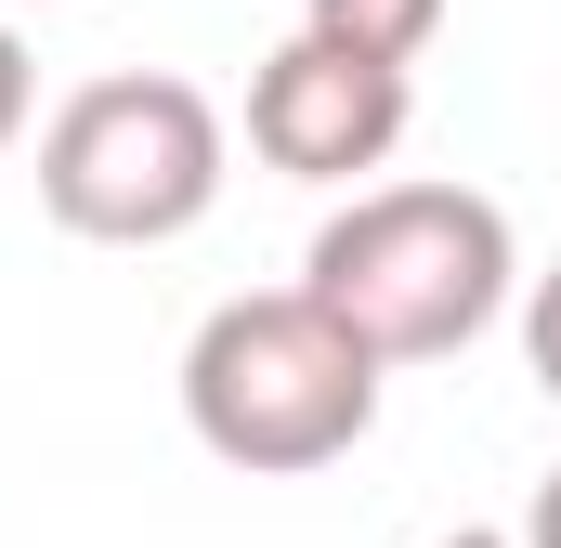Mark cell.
Masks as SVG:
<instances>
[{"label":"cell","mask_w":561,"mask_h":548,"mask_svg":"<svg viewBox=\"0 0 561 548\" xmlns=\"http://www.w3.org/2000/svg\"><path fill=\"white\" fill-rule=\"evenodd\" d=\"M523 548H561V470L536 483V510H523Z\"/></svg>","instance_id":"obj_8"},{"label":"cell","mask_w":561,"mask_h":548,"mask_svg":"<svg viewBox=\"0 0 561 548\" xmlns=\"http://www.w3.org/2000/svg\"><path fill=\"white\" fill-rule=\"evenodd\" d=\"M523 366H536V392L561 406V262L523 287Z\"/></svg>","instance_id":"obj_6"},{"label":"cell","mask_w":561,"mask_h":548,"mask_svg":"<svg viewBox=\"0 0 561 548\" xmlns=\"http://www.w3.org/2000/svg\"><path fill=\"white\" fill-rule=\"evenodd\" d=\"M300 287H313L379 366H444V353H470V340L510 313L523 249H510V209L470 196V183H379V196H353V209L313 236Z\"/></svg>","instance_id":"obj_1"},{"label":"cell","mask_w":561,"mask_h":548,"mask_svg":"<svg viewBox=\"0 0 561 548\" xmlns=\"http://www.w3.org/2000/svg\"><path fill=\"white\" fill-rule=\"evenodd\" d=\"M444 548H523V536H483V523H470V536H444Z\"/></svg>","instance_id":"obj_9"},{"label":"cell","mask_w":561,"mask_h":548,"mask_svg":"<svg viewBox=\"0 0 561 548\" xmlns=\"http://www.w3.org/2000/svg\"><path fill=\"white\" fill-rule=\"evenodd\" d=\"M39 209L92 249H170L222 209V105L196 79H92L39 132Z\"/></svg>","instance_id":"obj_3"},{"label":"cell","mask_w":561,"mask_h":548,"mask_svg":"<svg viewBox=\"0 0 561 548\" xmlns=\"http://www.w3.org/2000/svg\"><path fill=\"white\" fill-rule=\"evenodd\" d=\"M405 118H419L405 66H379V53H353L327 26H300L287 53H262V79H249V144H262V170H287V183L379 170L405 144Z\"/></svg>","instance_id":"obj_4"},{"label":"cell","mask_w":561,"mask_h":548,"mask_svg":"<svg viewBox=\"0 0 561 548\" xmlns=\"http://www.w3.org/2000/svg\"><path fill=\"white\" fill-rule=\"evenodd\" d=\"M26 105H39V79H26V39H13V26H0V144L26 132Z\"/></svg>","instance_id":"obj_7"},{"label":"cell","mask_w":561,"mask_h":548,"mask_svg":"<svg viewBox=\"0 0 561 548\" xmlns=\"http://www.w3.org/2000/svg\"><path fill=\"white\" fill-rule=\"evenodd\" d=\"M379 379L392 366L313 287H249V300H222L183 340V418H196V444L222 470H262V483L353 457L379 431Z\"/></svg>","instance_id":"obj_2"},{"label":"cell","mask_w":561,"mask_h":548,"mask_svg":"<svg viewBox=\"0 0 561 548\" xmlns=\"http://www.w3.org/2000/svg\"><path fill=\"white\" fill-rule=\"evenodd\" d=\"M300 26H327V39H353L379 66H419L444 39V0H300Z\"/></svg>","instance_id":"obj_5"}]
</instances>
